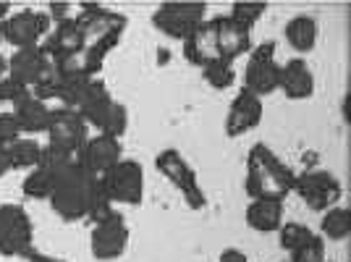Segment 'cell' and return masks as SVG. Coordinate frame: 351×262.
I'll return each instance as SVG.
<instances>
[{
    "label": "cell",
    "instance_id": "obj_22",
    "mask_svg": "<svg viewBox=\"0 0 351 262\" xmlns=\"http://www.w3.org/2000/svg\"><path fill=\"white\" fill-rule=\"evenodd\" d=\"M184 58L189 60L191 66H197L199 71L205 69L207 63L218 60V45H215V37H213V29L210 24H202L199 29L191 34L189 40H184Z\"/></svg>",
    "mask_w": 351,
    "mask_h": 262
},
{
    "label": "cell",
    "instance_id": "obj_16",
    "mask_svg": "<svg viewBox=\"0 0 351 262\" xmlns=\"http://www.w3.org/2000/svg\"><path fill=\"white\" fill-rule=\"evenodd\" d=\"M263 113H265L263 100L257 95L247 92V89H239L234 102H231V108H228V116H226V126H223L226 136L239 139V136L249 134L252 129H257L260 121H263Z\"/></svg>",
    "mask_w": 351,
    "mask_h": 262
},
{
    "label": "cell",
    "instance_id": "obj_37",
    "mask_svg": "<svg viewBox=\"0 0 351 262\" xmlns=\"http://www.w3.org/2000/svg\"><path fill=\"white\" fill-rule=\"evenodd\" d=\"M5 76H8V58L0 56V79H5Z\"/></svg>",
    "mask_w": 351,
    "mask_h": 262
},
{
    "label": "cell",
    "instance_id": "obj_30",
    "mask_svg": "<svg viewBox=\"0 0 351 262\" xmlns=\"http://www.w3.org/2000/svg\"><path fill=\"white\" fill-rule=\"evenodd\" d=\"M129 131V110L121 105V102H113L110 113L105 118L103 129L97 134H105V136H113V139H123V134Z\"/></svg>",
    "mask_w": 351,
    "mask_h": 262
},
{
    "label": "cell",
    "instance_id": "obj_2",
    "mask_svg": "<svg viewBox=\"0 0 351 262\" xmlns=\"http://www.w3.org/2000/svg\"><path fill=\"white\" fill-rule=\"evenodd\" d=\"M76 27L82 32L84 47L79 53V66L89 79H95L103 71V63L110 50H116L126 32V16L105 8L100 3H84L79 5V14L73 16Z\"/></svg>",
    "mask_w": 351,
    "mask_h": 262
},
{
    "label": "cell",
    "instance_id": "obj_36",
    "mask_svg": "<svg viewBox=\"0 0 351 262\" xmlns=\"http://www.w3.org/2000/svg\"><path fill=\"white\" fill-rule=\"evenodd\" d=\"M14 171L11 168V155H8V147H0V178L3 176H8Z\"/></svg>",
    "mask_w": 351,
    "mask_h": 262
},
{
    "label": "cell",
    "instance_id": "obj_4",
    "mask_svg": "<svg viewBox=\"0 0 351 262\" xmlns=\"http://www.w3.org/2000/svg\"><path fill=\"white\" fill-rule=\"evenodd\" d=\"M205 16H207L205 3H191V0L178 3V0H173V3H162V5L155 8L152 27L158 32H162L165 37L184 43V40H189L191 34L205 24Z\"/></svg>",
    "mask_w": 351,
    "mask_h": 262
},
{
    "label": "cell",
    "instance_id": "obj_38",
    "mask_svg": "<svg viewBox=\"0 0 351 262\" xmlns=\"http://www.w3.org/2000/svg\"><path fill=\"white\" fill-rule=\"evenodd\" d=\"M8 14H11V3H3V0H0V21H3Z\"/></svg>",
    "mask_w": 351,
    "mask_h": 262
},
{
    "label": "cell",
    "instance_id": "obj_39",
    "mask_svg": "<svg viewBox=\"0 0 351 262\" xmlns=\"http://www.w3.org/2000/svg\"><path fill=\"white\" fill-rule=\"evenodd\" d=\"M0 43H3V40H0Z\"/></svg>",
    "mask_w": 351,
    "mask_h": 262
},
{
    "label": "cell",
    "instance_id": "obj_35",
    "mask_svg": "<svg viewBox=\"0 0 351 262\" xmlns=\"http://www.w3.org/2000/svg\"><path fill=\"white\" fill-rule=\"evenodd\" d=\"M24 260L27 262H66V260H60V257H53V254H45L40 249H32Z\"/></svg>",
    "mask_w": 351,
    "mask_h": 262
},
{
    "label": "cell",
    "instance_id": "obj_32",
    "mask_svg": "<svg viewBox=\"0 0 351 262\" xmlns=\"http://www.w3.org/2000/svg\"><path fill=\"white\" fill-rule=\"evenodd\" d=\"M19 136H21V131H19L14 113H0V147L14 145Z\"/></svg>",
    "mask_w": 351,
    "mask_h": 262
},
{
    "label": "cell",
    "instance_id": "obj_14",
    "mask_svg": "<svg viewBox=\"0 0 351 262\" xmlns=\"http://www.w3.org/2000/svg\"><path fill=\"white\" fill-rule=\"evenodd\" d=\"M207 24H210L213 37H215V45H218L220 60L234 63L236 58L247 56L249 50H252V32L244 29L241 24H236L228 14L207 19Z\"/></svg>",
    "mask_w": 351,
    "mask_h": 262
},
{
    "label": "cell",
    "instance_id": "obj_33",
    "mask_svg": "<svg viewBox=\"0 0 351 262\" xmlns=\"http://www.w3.org/2000/svg\"><path fill=\"white\" fill-rule=\"evenodd\" d=\"M45 14H47V19H50V21H56V24L73 19V16H71V5H69V3H50Z\"/></svg>",
    "mask_w": 351,
    "mask_h": 262
},
{
    "label": "cell",
    "instance_id": "obj_11",
    "mask_svg": "<svg viewBox=\"0 0 351 262\" xmlns=\"http://www.w3.org/2000/svg\"><path fill=\"white\" fill-rule=\"evenodd\" d=\"M280 84V66L276 60V43H263L249 50L247 69H244V87L257 95L260 100L273 95Z\"/></svg>",
    "mask_w": 351,
    "mask_h": 262
},
{
    "label": "cell",
    "instance_id": "obj_29",
    "mask_svg": "<svg viewBox=\"0 0 351 262\" xmlns=\"http://www.w3.org/2000/svg\"><path fill=\"white\" fill-rule=\"evenodd\" d=\"M267 11V3H254V0H239L231 5V19H234L236 24H241L244 29L252 32V27L263 19V14Z\"/></svg>",
    "mask_w": 351,
    "mask_h": 262
},
{
    "label": "cell",
    "instance_id": "obj_9",
    "mask_svg": "<svg viewBox=\"0 0 351 262\" xmlns=\"http://www.w3.org/2000/svg\"><path fill=\"white\" fill-rule=\"evenodd\" d=\"M45 134H47L45 150H50L56 155H63V158H76V152L89 139V126L76 110L60 108V110H53Z\"/></svg>",
    "mask_w": 351,
    "mask_h": 262
},
{
    "label": "cell",
    "instance_id": "obj_21",
    "mask_svg": "<svg viewBox=\"0 0 351 262\" xmlns=\"http://www.w3.org/2000/svg\"><path fill=\"white\" fill-rule=\"evenodd\" d=\"M45 50L47 58H69V56H79L82 47H84V40H82V32L76 27V21L69 19V21H60L53 29L47 32V37L40 45Z\"/></svg>",
    "mask_w": 351,
    "mask_h": 262
},
{
    "label": "cell",
    "instance_id": "obj_10",
    "mask_svg": "<svg viewBox=\"0 0 351 262\" xmlns=\"http://www.w3.org/2000/svg\"><path fill=\"white\" fill-rule=\"evenodd\" d=\"M50 29H53V21L45 11L21 8L0 21V40L14 45V50H27V47H40Z\"/></svg>",
    "mask_w": 351,
    "mask_h": 262
},
{
    "label": "cell",
    "instance_id": "obj_17",
    "mask_svg": "<svg viewBox=\"0 0 351 262\" xmlns=\"http://www.w3.org/2000/svg\"><path fill=\"white\" fill-rule=\"evenodd\" d=\"M50 58L45 56L43 47H27V50H16L14 56L8 58V76L14 79L16 84L27 87L32 92V87L43 79V73L47 71Z\"/></svg>",
    "mask_w": 351,
    "mask_h": 262
},
{
    "label": "cell",
    "instance_id": "obj_20",
    "mask_svg": "<svg viewBox=\"0 0 351 262\" xmlns=\"http://www.w3.org/2000/svg\"><path fill=\"white\" fill-rule=\"evenodd\" d=\"M278 89L289 100H307L315 95V71L309 69L307 60L291 58L286 66H280Z\"/></svg>",
    "mask_w": 351,
    "mask_h": 262
},
{
    "label": "cell",
    "instance_id": "obj_15",
    "mask_svg": "<svg viewBox=\"0 0 351 262\" xmlns=\"http://www.w3.org/2000/svg\"><path fill=\"white\" fill-rule=\"evenodd\" d=\"M121 158H123L121 139L105 136V134H95V136H89L87 142L82 145V150L76 152V158H73V160L79 163L82 168H87L89 174L103 176L105 171H108V168H113Z\"/></svg>",
    "mask_w": 351,
    "mask_h": 262
},
{
    "label": "cell",
    "instance_id": "obj_7",
    "mask_svg": "<svg viewBox=\"0 0 351 262\" xmlns=\"http://www.w3.org/2000/svg\"><path fill=\"white\" fill-rule=\"evenodd\" d=\"M155 168L158 174H162L171 184H173L178 194L184 197V202L189 204L191 210H202L207 207V194L199 187L197 171L189 165V160L178 152V150H162L155 155Z\"/></svg>",
    "mask_w": 351,
    "mask_h": 262
},
{
    "label": "cell",
    "instance_id": "obj_13",
    "mask_svg": "<svg viewBox=\"0 0 351 262\" xmlns=\"http://www.w3.org/2000/svg\"><path fill=\"white\" fill-rule=\"evenodd\" d=\"M73 158H63V155H56V152L45 150L40 165L32 168L29 174H27V178H24V184H21L24 197H27V200H34V202H37V200H50V194L56 189L63 168Z\"/></svg>",
    "mask_w": 351,
    "mask_h": 262
},
{
    "label": "cell",
    "instance_id": "obj_25",
    "mask_svg": "<svg viewBox=\"0 0 351 262\" xmlns=\"http://www.w3.org/2000/svg\"><path fill=\"white\" fill-rule=\"evenodd\" d=\"M8 155H11V168L14 171H27L37 168L45 155V145H40L34 136H19L14 145H8Z\"/></svg>",
    "mask_w": 351,
    "mask_h": 262
},
{
    "label": "cell",
    "instance_id": "obj_19",
    "mask_svg": "<svg viewBox=\"0 0 351 262\" xmlns=\"http://www.w3.org/2000/svg\"><path fill=\"white\" fill-rule=\"evenodd\" d=\"M14 118L19 123V131L24 136H37V134H45L47 131V123H50V116L53 110L47 108V102L37 100L32 92L21 95L19 100L14 102Z\"/></svg>",
    "mask_w": 351,
    "mask_h": 262
},
{
    "label": "cell",
    "instance_id": "obj_34",
    "mask_svg": "<svg viewBox=\"0 0 351 262\" xmlns=\"http://www.w3.org/2000/svg\"><path fill=\"white\" fill-rule=\"evenodd\" d=\"M218 262H249V257L241 252V249H236V247H226L223 252H220V257Z\"/></svg>",
    "mask_w": 351,
    "mask_h": 262
},
{
    "label": "cell",
    "instance_id": "obj_6",
    "mask_svg": "<svg viewBox=\"0 0 351 262\" xmlns=\"http://www.w3.org/2000/svg\"><path fill=\"white\" fill-rule=\"evenodd\" d=\"M129 247V223L118 210H108L105 215L92 220L89 231V252L97 262L118 260Z\"/></svg>",
    "mask_w": 351,
    "mask_h": 262
},
{
    "label": "cell",
    "instance_id": "obj_5",
    "mask_svg": "<svg viewBox=\"0 0 351 262\" xmlns=\"http://www.w3.org/2000/svg\"><path fill=\"white\" fill-rule=\"evenodd\" d=\"M34 249V223L14 202L0 204V257H27Z\"/></svg>",
    "mask_w": 351,
    "mask_h": 262
},
{
    "label": "cell",
    "instance_id": "obj_8",
    "mask_svg": "<svg viewBox=\"0 0 351 262\" xmlns=\"http://www.w3.org/2000/svg\"><path fill=\"white\" fill-rule=\"evenodd\" d=\"M100 184L110 204H139L145 200V171L132 158L121 160L100 176Z\"/></svg>",
    "mask_w": 351,
    "mask_h": 262
},
{
    "label": "cell",
    "instance_id": "obj_24",
    "mask_svg": "<svg viewBox=\"0 0 351 262\" xmlns=\"http://www.w3.org/2000/svg\"><path fill=\"white\" fill-rule=\"evenodd\" d=\"M283 34H286V40L296 53H309L317 45V21L309 14H296L286 24Z\"/></svg>",
    "mask_w": 351,
    "mask_h": 262
},
{
    "label": "cell",
    "instance_id": "obj_26",
    "mask_svg": "<svg viewBox=\"0 0 351 262\" xmlns=\"http://www.w3.org/2000/svg\"><path fill=\"white\" fill-rule=\"evenodd\" d=\"M351 233V213L349 207H330L322 213L320 236L322 241H346Z\"/></svg>",
    "mask_w": 351,
    "mask_h": 262
},
{
    "label": "cell",
    "instance_id": "obj_28",
    "mask_svg": "<svg viewBox=\"0 0 351 262\" xmlns=\"http://www.w3.org/2000/svg\"><path fill=\"white\" fill-rule=\"evenodd\" d=\"M312 233L315 231L307 228L304 223H299V220H289V223H283V226L278 228V241H280V247L291 254L293 249H299L304 241L312 239Z\"/></svg>",
    "mask_w": 351,
    "mask_h": 262
},
{
    "label": "cell",
    "instance_id": "obj_12",
    "mask_svg": "<svg viewBox=\"0 0 351 262\" xmlns=\"http://www.w3.org/2000/svg\"><path fill=\"white\" fill-rule=\"evenodd\" d=\"M293 191L299 194V200L307 204L309 210L325 213L330 207H338L343 197V187L338 181V176L328 171H304L293 178Z\"/></svg>",
    "mask_w": 351,
    "mask_h": 262
},
{
    "label": "cell",
    "instance_id": "obj_3",
    "mask_svg": "<svg viewBox=\"0 0 351 262\" xmlns=\"http://www.w3.org/2000/svg\"><path fill=\"white\" fill-rule=\"evenodd\" d=\"M293 174L286 163L267 145H254L247 155V178L244 187L252 200H278L283 202L293 191Z\"/></svg>",
    "mask_w": 351,
    "mask_h": 262
},
{
    "label": "cell",
    "instance_id": "obj_27",
    "mask_svg": "<svg viewBox=\"0 0 351 262\" xmlns=\"http://www.w3.org/2000/svg\"><path fill=\"white\" fill-rule=\"evenodd\" d=\"M202 76H205V82L210 84L213 89H228L234 87L236 82V71H234V63H228V60H213V63H207L205 69H202Z\"/></svg>",
    "mask_w": 351,
    "mask_h": 262
},
{
    "label": "cell",
    "instance_id": "obj_31",
    "mask_svg": "<svg viewBox=\"0 0 351 262\" xmlns=\"http://www.w3.org/2000/svg\"><path fill=\"white\" fill-rule=\"evenodd\" d=\"M291 262H325V241H322L320 233H312L309 241H304L299 249H293Z\"/></svg>",
    "mask_w": 351,
    "mask_h": 262
},
{
    "label": "cell",
    "instance_id": "obj_18",
    "mask_svg": "<svg viewBox=\"0 0 351 262\" xmlns=\"http://www.w3.org/2000/svg\"><path fill=\"white\" fill-rule=\"evenodd\" d=\"M113 95H110V89L105 87L100 79H92L84 89V95H82V100L76 102V113L84 118V123L87 126H95V129L100 131L105 123V118L110 113V108H113Z\"/></svg>",
    "mask_w": 351,
    "mask_h": 262
},
{
    "label": "cell",
    "instance_id": "obj_23",
    "mask_svg": "<svg viewBox=\"0 0 351 262\" xmlns=\"http://www.w3.org/2000/svg\"><path fill=\"white\" fill-rule=\"evenodd\" d=\"M247 223L249 228L257 233L278 231L283 226V202L278 200H252L247 207Z\"/></svg>",
    "mask_w": 351,
    "mask_h": 262
},
{
    "label": "cell",
    "instance_id": "obj_1",
    "mask_svg": "<svg viewBox=\"0 0 351 262\" xmlns=\"http://www.w3.org/2000/svg\"><path fill=\"white\" fill-rule=\"evenodd\" d=\"M47 202L53 207V213L66 223L97 220L108 210H113V204L105 197L100 176L89 174L87 168H82L76 160H71L63 168Z\"/></svg>",
    "mask_w": 351,
    "mask_h": 262
}]
</instances>
